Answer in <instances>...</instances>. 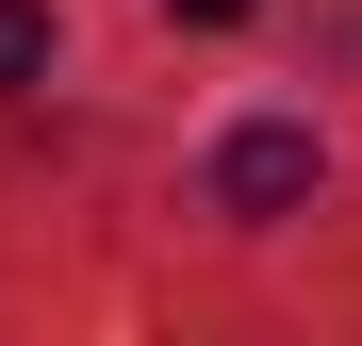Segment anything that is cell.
Returning a JSON list of instances; mask_svg holds the SVG:
<instances>
[{"instance_id":"obj_1","label":"cell","mask_w":362,"mask_h":346,"mask_svg":"<svg viewBox=\"0 0 362 346\" xmlns=\"http://www.w3.org/2000/svg\"><path fill=\"white\" fill-rule=\"evenodd\" d=\"M214 198L230 214H296L313 198V132H296V115H247V132L214 149Z\"/></svg>"},{"instance_id":"obj_2","label":"cell","mask_w":362,"mask_h":346,"mask_svg":"<svg viewBox=\"0 0 362 346\" xmlns=\"http://www.w3.org/2000/svg\"><path fill=\"white\" fill-rule=\"evenodd\" d=\"M0 83H49V0H0Z\"/></svg>"},{"instance_id":"obj_3","label":"cell","mask_w":362,"mask_h":346,"mask_svg":"<svg viewBox=\"0 0 362 346\" xmlns=\"http://www.w3.org/2000/svg\"><path fill=\"white\" fill-rule=\"evenodd\" d=\"M181 17H247V0H181Z\"/></svg>"}]
</instances>
